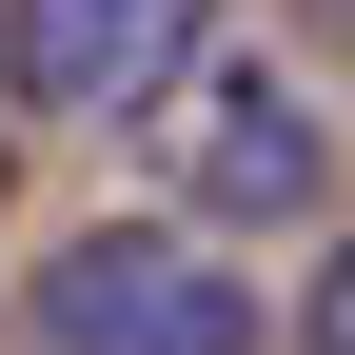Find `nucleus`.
Returning a JSON list of instances; mask_svg holds the SVG:
<instances>
[{"label": "nucleus", "instance_id": "nucleus-1", "mask_svg": "<svg viewBox=\"0 0 355 355\" xmlns=\"http://www.w3.org/2000/svg\"><path fill=\"white\" fill-rule=\"evenodd\" d=\"M20 336L40 355H257V277L217 237H178V217H119V237L40 257Z\"/></svg>", "mask_w": 355, "mask_h": 355}, {"label": "nucleus", "instance_id": "nucleus-4", "mask_svg": "<svg viewBox=\"0 0 355 355\" xmlns=\"http://www.w3.org/2000/svg\"><path fill=\"white\" fill-rule=\"evenodd\" d=\"M296 355H355V237L316 257V296H296Z\"/></svg>", "mask_w": 355, "mask_h": 355}, {"label": "nucleus", "instance_id": "nucleus-3", "mask_svg": "<svg viewBox=\"0 0 355 355\" xmlns=\"http://www.w3.org/2000/svg\"><path fill=\"white\" fill-rule=\"evenodd\" d=\"M178 178H198L217 217H296V198H316V119H296L257 60H217L198 119H178Z\"/></svg>", "mask_w": 355, "mask_h": 355}, {"label": "nucleus", "instance_id": "nucleus-2", "mask_svg": "<svg viewBox=\"0 0 355 355\" xmlns=\"http://www.w3.org/2000/svg\"><path fill=\"white\" fill-rule=\"evenodd\" d=\"M198 40H217V0H0V79L40 119H139Z\"/></svg>", "mask_w": 355, "mask_h": 355}]
</instances>
